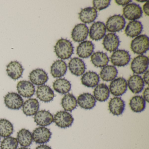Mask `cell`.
<instances>
[{
    "label": "cell",
    "instance_id": "31",
    "mask_svg": "<svg viewBox=\"0 0 149 149\" xmlns=\"http://www.w3.org/2000/svg\"><path fill=\"white\" fill-rule=\"evenodd\" d=\"M118 74L116 68L112 65L103 67L100 72V77L103 81L109 82L116 79Z\"/></svg>",
    "mask_w": 149,
    "mask_h": 149
},
{
    "label": "cell",
    "instance_id": "19",
    "mask_svg": "<svg viewBox=\"0 0 149 149\" xmlns=\"http://www.w3.org/2000/svg\"><path fill=\"white\" fill-rule=\"evenodd\" d=\"M125 108L124 101L120 97L111 98L109 103V109L114 116H119L123 112Z\"/></svg>",
    "mask_w": 149,
    "mask_h": 149
},
{
    "label": "cell",
    "instance_id": "46",
    "mask_svg": "<svg viewBox=\"0 0 149 149\" xmlns=\"http://www.w3.org/2000/svg\"><path fill=\"white\" fill-rule=\"evenodd\" d=\"M0 140H1V139H0Z\"/></svg>",
    "mask_w": 149,
    "mask_h": 149
},
{
    "label": "cell",
    "instance_id": "26",
    "mask_svg": "<svg viewBox=\"0 0 149 149\" xmlns=\"http://www.w3.org/2000/svg\"><path fill=\"white\" fill-rule=\"evenodd\" d=\"M97 16V11L93 7H87L81 10L79 18L82 22L89 24L95 21Z\"/></svg>",
    "mask_w": 149,
    "mask_h": 149
},
{
    "label": "cell",
    "instance_id": "1",
    "mask_svg": "<svg viewBox=\"0 0 149 149\" xmlns=\"http://www.w3.org/2000/svg\"><path fill=\"white\" fill-rule=\"evenodd\" d=\"M74 47L72 42L67 39H60L54 46V52L58 58L67 60L71 57L74 53Z\"/></svg>",
    "mask_w": 149,
    "mask_h": 149
},
{
    "label": "cell",
    "instance_id": "12",
    "mask_svg": "<svg viewBox=\"0 0 149 149\" xmlns=\"http://www.w3.org/2000/svg\"><path fill=\"white\" fill-rule=\"evenodd\" d=\"M89 33L88 27L85 24L80 23L75 26L72 30L71 37L75 42H81L85 40Z\"/></svg>",
    "mask_w": 149,
    "mask_h": 149
},
{
    "label": "cell",
    "instance_id": "38",
    "mask_svg": "<svg viewBox=\"0 0 149 149\" xmlns=\"http://www.w3.org/2000/svg\"><path fill=\"white\" fill-rule=\"evenodd\" d=\"M110 0H95L93 1L94 8L101 11L107 8L110 5Z\"/></svg>",
    "mask_w": 149,
    "mask_h": 149
},
{
    "label": "cell",
    "instance_id": "25",
    "mask_svg": "<svg viewBox=\"0 0 149 149\" xmlns=\"http://www.w3.org/2000/svg\"><path fill=\"white\" fill-rule=\"evenodd\" d=\"M22 107L24 114L30 116H34L38 112L40 108V104L36 98H29L23 103Z\"/></svg>",
    "mask_w": 149,
    "mask_h": 149
},
{
    "label": "cell",
    "instance_id": "22",
    "mask_svg": "<svg viewBox=\"0 0 149 149\" xmlns=\"http://www.w3.org/2000/svg\"><path fill=\"white\" fill-rule=\"evenodd\" d=\"M24 69L22 64L17 61H12L7 66L6 71L9 77L14 80L20 78L23 74Z\"/></svg>",
    "mask_w": 149,
    "mask_h": 149
},
{
    "label": "cell",
    "instance_id": "3",
    "mask_svg": "<svg viewBox=\"0 0 149 149\" xmlns=\"http://www.w3.org/2000/svg\"><path fill=\"white\" fill-rule=\"evenodd\" d=\"M126 22L123 16L116 15L111 16L106 22V30L111 33H116L123 30L125 26Z\"/></svg>",
    "mask_w": 149,
    "mask_h": 149
},
{
    "label": "cell",
    "instance_id": "14",
    "mask_svg": "<svg viewBox=\"0 0 149 149\" xmlns=\"http://www.w3.org/2000/svg\"><path fill=\"white\" fill-rule=\"evenodd\" d=\"M34 121L41 127L48 126L54 122V116L48 111H40L35 115Z\"/></svg>",
    "mask_w": 149,
    "mask_h": 149
},
{
    "label": "cell",
    "instance_id": "36",
    "mask_svg": "<svg viewBox=\"0 0 149 149\" xmlns=\"http://www.w3.org/2000/svg\"><path fill=\"white\" fill-rule=\"evenodd\" d=\"M13 124L7 119H0V136L2 137L10 136L13 132Z\"/></svg>",
    "mask_w": 149,
    "mask_h": 149
},
{
    "label": "cell",
    "instance_id": "37",
    "mask_svg": "<svg viewBox=\"0 0 149 149\" xmlns=\"http://www.w3.org/2000/svg\"><path fill=\"white\" fill-rule=\"evenodd\" d=\"M18 140L13 137L5 138L1 143V149H16L18 146Z\"/></svg>",
    "mask_w": 149,
    "mask_h": 149
},
{
    "label": "cell",
    "instance_id": "24",
    "mask_svg": "<svg viewBox=\"0 0 149 149\" xmlns=\"http://www.w3.org/2000/svg\"><path fill=\"white\" fill-rule=\"evenodd\" d=\"M68 66L65 62L62 60H57L51 65L50 73L54 78H60L66 74Z\"/></svg>",
    "mask_w": 149,
    "mask_h": 149
},
{
    "label": "cell",
    "instance_id": "16",
    "mask_svg": "<svg viewBox=\"0 0 149 149\" xmlns=\"http://www.w3.org/2000/svg\"><path fill=\"white\" fill-rule=\"evenodd\" d=\"M120 40L118 36L114 33H109L104 36L103 41L104 48L110 52H114L118 48Z\"/></svg>",
    "mask_w": 149,
    "mask_h": 149
},
{
    "label": "cell",
    "instance_id": "8",
    "mask_svg": "<svg viewBox=\"0 0 149 149\" xmlns=\"http://www.w3.org/2000/svg\"><path fill=\"white\" fill-rule=\"evenodd\" d=\"M54 122L56 125L61 128H67L72 125L74 121L73 116L65 111H60L54 115Z\"/></svg>",
    "mask_w": 149,
    "mask_h": 149
},
{
    "label": "cell",
    "instance_id": "39",
    "mask_svg": "<svg viewBox=\"0 0 149 149\" xmlns=\"http://www.w3.org/2000/svg\"><path fill=\"white\" fill-rule=\"evenodd\" d=\"M149 88L148 87L146 88L143 92V98L144 99L145 102H149Z\"/></svg>",
    "mask_w": 149,
    "mask_h": 149
},
{
    "label": "cell",
    "instance_id": "28",
    "mask_svg": "<svg viewBox=\"0 0 149 149\" xmlns=\"http://www.w3.org/2000/svg\"><path fill=\"white\" fill-rule=\"evenodd\" d=\"M143 26L140 22L132 21L129 22L125 30V33L127 36L134 38L138 36L141 33Z\"/></svg>",
    "mask_w": 149,
    "mask_h": 149
},
{
    "label": "cell",
    "instance_id": "5",
    "mask_svg": "<svg viewBox=\"0 0 149 149\" xmlns=\"http://www.w3.org/2000/svg\"><path fill=\"white\" fill-rule=\"evenodd\" d=\"M111 62L114 66L124 67L130 61V55L128 51L123 49H118L113 52L110 57Z\"/></svg>",
    "mask_w": 149,
    "mask_h": 149
},
{
    "label": "cell",
    "instance_id": "45",
    "mask_svg": "<svg viewBox=\"0 0 149 149\" xmlns=\"http://www.w3.org/2000/svg\"><path fill=\"white\" fill-rule=\"evenodd\" d=\"M138 1V2H146V1Z\"/></svg>",
    "mask_w": 149,
    "mask_h": 149
},
{
    "label": "cell",
    "instance_id": "2",
    "mask_svg": "<svg viewBox=\"0 0 149 149\" xmlns=\"http://www.w3.org/2000/svg\"><path fill=\"white\" fill-rule=\"evenodd\" d=\"M149 38L146 35L135 37L130 44L132 51L137 54H143L149 50Z\"/></svg>",
    "mask_w": 149,
    "mask_h": 149
},
{
    "label": "cell",
    "instance_id": "18",
    "mask_svg": "<svg viewBox=\"0 0 149 149\" xmlns=\"http://www.w3.org/2000/svg\"><path fill=\"white\" fill-rule=\"evenodd\" d=\"M17 89L20 95L26 98L33 96L35 92V86L29 81H20L17 84Z\"/></svg>",
    "mask_w": 149,
    "mask_h": 149
},
{
    "label": "cell",
    "instance_id": "34",
    "mask_svg": "<svg viewBox=\"0 0 149 149\" xmlns=\"http://www.w3.org/2000/svg\"><path fill=\"white\" fill-rule=\"evenodd\" d=\"M146 104L145 101L143 97L139 95L132 97L129 103L131 109L135 113H140L144 110Z\"/></svg>",
    "mask_w": 149,
    "mask_h": 149
},
{
    "label": "cell",
    "instance_id": "11",
    "mask_svg": "<svg viewBox=\"0 0 149 149\" xmlns=\"http://www.w3.org/2000/svg\"><path fill=\"white\" fill-rule=\"evenodd\" d=\"M106 32V26L103 22L100 21L94 22L90 29V38L93 40H100L105 36Z\"/></svg>",
    "mask_w": 149,
    "mask_h": 149
},
{
    "label": "cell",
    "instance_id": "40",
    "mask_svg": "<svg viewBox=\"0 0 149 149\" xmlns=\"http://www.w3.org/2000/svg\"><path fill=\"white\" fill-rule=\"evenodd\" d=\"M131 0H116V2L117 4L121 6H125L131 2Z\"/></svg>",
    "mask_w": 149,
    "mask_h": 149
},
{
    "label": "cell",
    "instance_id": "42",
    "mask_svg": "<svg viewBox=\"0 0 149 149\" xmlns=\"http://www.w3.org/2000/svg\"><path fill=\"white\" fill-rule=\"evenodd\" d=\"M149 1H146V3L143 6V10L145 14L147 16H149Z\"/></svg>",
    "mask_w": 149,
    "mask_h": 149
},
{
    "label": "cell",
    "instance_id": "15",
    "mask_svg": "<svg viewBox=\"0 0 149 149\" xmlns=\"http://www.w3.org/2000/svg\"><path fill=\"white\" fill-rule=\"evenodd\" d=\"M68 68L71 74L76 76L82 75L86 69V65L82 60L74 57L70 61Z\"/></svg>",
    "mask_w": 149,
    "mask_h": 149
},
{
    "label": "cell",
    "instance_id": "6",
    "mask_svg": "<svg viewBox=\"0 0 149 149\" xmlns=\"http://www.w3.org/2000/svg\"><path fill=\"white\" fill-rule=\"evenodd\" d=\"M127 83L123 77H119L111 81L110 84V92L115 96H120L126 92L127 90Z\"/></svg>",
    "mask_w": 149,
    "mask_h": 149
},
{
    "label": "cell",
    "instance_id": "32",
    "mask_svg": "<svg viewBox=\"0 0 149 149\" xmlns=\"http://www.w3.org/2000/svg\"><path fill=\"white\" fill-rule=\"evenodd\" d=\"M53 88L58 93L66 94L71 90V84L70 82L65 78H59L53 83Z\"/></svg>",
    "mask_w": 149,
    "mask_h": 149
},
{
    "label": "cell",
    "instance_id": "10",
    "mask_svg": "<svg viewBox=\"0 0 149 149\" xmlns=\"http://www.w3.org/2000/svg\"><path fill=\"white\" fill-rule=\"evenodd\" d=\"M49 129L45 127H39L33 131L32 136L33 141L36 143L44 144L48 143L51 137Z\"/></svg>",
    "mask_w": 149,
    "mask_h": 149
},
{
    "label": "cell",
    "instance_id": "41",
    "mask_svg": "<svg viewBox=\"0 0 149 149\" xmlns=\"http://www.w3.org/2000/svg\"><path fill=\"white\" fill-rule=\"evenodd\" d=\"M143 79L144 83L147 85L149 84V70H147L145 72Z\"/></svg>",
    "mask_w": 149,
    "mask_h": 149
},
{
    "label": "cell",
    "instance_id": "4",
    "mask_svg": "<svg viewBox=\"0 0 149 149\" xmlns=\"http://www.w3.org/2000/svg\"><path fill=\"white\" fill-rule=\"evenodd\" d=\"M149 67V58L145 55L138 56L134 58L131 63V69L137 75L143 74Z\"/></svg>",
    "mask_w": 149,
    "mask_h": 149
},
{
    "label": "cell",
    "instance_id": "30",
    "mask_svg": "<svg viewBox=\"0 0 149 149\" xmlns=\"http://www.w3.org/2000/svg\"><path fill=\"white\" fill-rule=\"evenodd\" d=\"M91 62L97 68H103L109 63V58L106 53L98 51L91 55Z\"/></svg>",
    "mask_w": 149,
    "mask_h": 149
},
{
    "label": "cell",
    "instance_id": "33",
    "mask_svg": "<svg viewBox=\"0 0 149 149\" xmlns=\"http://www.w3.org/2000/svg\"><path fill=\"white\" fill-rule=\"evenodd\" d=\"M61 104L65 111L71 112L77 106V100L73 94L68 93L63 97Z\"/></svg>",
    "mask_w": 149,
    "mask_h": 149
},
{
    "label": "cell",
    "instance_id": "44",
    "mask_svg": "<svg viewBox=\"0 0 149 149\" xmlns=\"http://www.w3.org/2000/svg\"><path fill=\"white\" fill-rule=\"evenodd\" d=\"M18 149H30L29 148H27L26 147H21V148H19Z\"/></svg>",
    "mask_w": 149,
    "mask_h": 149
},
{
    "label": "cell",
    "instance_id": "35",
    "mask_svg": "<svg viewBox=\"0 0 149 149\" xmlns=\"http://www.w3.org/2000/svg\"><path fill=\"white\" fill-rule=\"evenodd\" d=\"M17 139L21 146L26 147L31 145L33 141L32 133L25 129H22L18 132Z\"/></svg>",
    "mask_w": 149,
    "mask_h": 149
},
{
    "label": "cell",
    "instance_id": "9",
    "mask_svg": "<svg viewBox=\"0 0 149 149\" xmlns=\"http://www.w3.org/2000/svg\"><path fill=\"white\" fill-rule=\"evenodd\" d=\"M6 106L13 110H19L23 105L24 101L19 94L15 92H9L4 97Z\"/></svg>",
    "mask_w": 149,
    "mask_h": 149
},
{
    "label": "cell",
    "instance_id": "21",
    "mask_svg": "<svg viewBox=\"0 0 149 149\" xmlns=\"http://www.w3.org/2000/svg\"><path fill=\"white\" fill-rule=\"evenodd\" d=\"M37 97L42 102H49L54 99L55 94L50 87L47 85L39 86L36 90Z\"/></svg>",
    "mask_w": 149,
    "mask_h": 149
},
{
    "label": "cell",
    "instance_id": "7",
    "mask_svg": "<svg viewBox=\"0 0 149 149\" xmlns=\"http://www.w3.org/2000/svg\"><path fill=\"white\" fill-rule=\"evenodd\" d=\"M143 11L141 7L135 3L126 5L123 9V15L129 20L135 21L142 16Z\"/></svg>",
    "mask_w": 149,
    "mask_h": 149
},
{
    "label": "cell",
    "instance_id": "43",
    "mask_svg": "<svg viewBox=\"0 0 149 149\" xmlns=\"http://www.w3.org/2000/svg\"><path fill=\"white\" fill-rule=\"evenodd\" d=\"M35 149H52L51 147L47 145H41L37 146Z\"/></svg>",
    "mask_w": 149,
    "mask_h": 149
},
{
    "label": "cell",
    "instance_id": "27",
    "mask_svg": "<svg viewBox=\"0 0 149 149\" xmlns=\"http://www.w3.org/2000/svg\"><path fill=\"white\" fill-rule=\"evenodd\" d=\"M100 77L96 72L88 71L83 74L81 81L82 84L88 88H94L99 83Z\"/></svg>",
    "mask_w": 149,
    "mask_h": 149
},
{
    "label": "cell",
    "instance_id": "13",
    "mask_svg": "<svg viewBox=\"0 0 149 149\" xmlns=\"http://www.w3.org/2000/svg\"><path fill=\"white\" fill-rule=\"evenodd\" d=\"M29 78L33 84L37 86L44 85L48 80L47 74L42 69H36L32 70L29 75Z\"/></svg>",
    "mask_w": 149,
    "mask_h": 149
},
{
    "label": "cell",
    "instance_id": "29",
    "mask_svg": "<svg viewBox=\"0 0 149 149\" xmlns=\"http://www.w3.org/2000/svg\"><path fill=\"white\" fill-rule=\"evenodd\" d=\"M93 94L96 100L100 102H105L110 95L109 87L105 84H97L94 89Z\"/></svg>",
    "mask_w": 149,
    "mask_h": 149
},
{
    "label": "cell",
    "instance_id": "17",
    "mask_svg": "<svg viewBox=\"0 0 149 149\" xmlns=\"http://www.w3.org/2000/svg\"><path fill=\"white\" fill-rule=\"evenodd\" d=\"M127 83V86L133 94L140 93L144 87L143 78L139 75L134 74L130 77Z\"/></svg>",
    "mask_w": 149,
    "mask_h": 149
},
{
    "label": "cell",
    "instance_id": "23",
    "mask_svg": "<svg viewBox=\"0 0 149 149\" xmlns=\"http://www.w3.org/2000/svg\"><path fill=\"white\" fill-rule=\"evenodd\" d=\"M95 47L92 42L90 41H84L79 44L77 48V54L82 58L89 57L94 50Z\"/></svg>",
    "mask_w": 149,
    "mask_h": 149
},
{
    "label": "cell",
    "instance_id": "20",
    "mask_svg": "<svg viewBox=\"0 0 149 149\" xmlns=\"http://www.w3.org/2000/svg\"><path fill=\"white\" fill-rule=\"evenodd\" d=\"M96 103V100L90 93H83L77 98V103L81 108L84 109H91L95 106Z\"/></svg>",
    "mask_w": 149,
    "mask_h": 149
}]
</instances>
